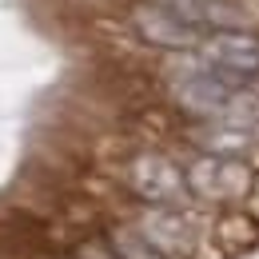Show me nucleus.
Returning a JSON list of instances; mask_svg holds the SVG:
<instances>
[{
  "label": "nucleus",
  "mask_w": 259,
  "mask_h": 259,
  "mask_svg": "<svg viewBox=\"0 0 259 259\" xmlns=\"http://www.w3.org/2000/svg\"><path fill=\"white\" fill-rule=\"evenodd\" d=\"M171 92H176V104H180L188 116H199V120H215L227 108V100L235 96L227 84H220L211 72H203L199 64H192L188 72H180V80H176Z\"/></svg>",
  "instance_id": "3"
},
{
  "label": "nucleus",
  "mask_w": 259,
  "mask_h": 259,
  "mask_svg": "<svg viewBox=\"0 0 259 259\" xmlns=\"http://www.w3.org/2000/svg\"><path fill=\"white\" fill-rule=\"evenodd\" d=\"M136 231H140L163 259L192 251V224H188L180 211H171V207H148V215L136 224Z\"/></svg>",
  "instance_id": "6"
},
{
  "label": "nucleus",
  "mask_w": 259,
  "mask_h": 259,
  "mask_svg": "<svg viewBox=\"0 0 259 259\" xmlns=\"http://www.w3.org/2000/svg\"><path fill=\"white\" fill-rule=\"evenodd\" d=\"M132 188H136L140 199L160 203V207L184 199V192H188L180 167H176L171 160H163V156H140V160L132 163Z\"/></svg>",
  "instance_id": "5"
},
{
  "label": "nucleus",
  "mask_w": 259,
  "mask_h": 259,
  "mask_svg": "<svg viewBox=\"0 0 259 259\" xmlns=\"http://www.w3.org/2000/svg\"><path fill=\"white\" fill-rule=\"evenodd\" d=\"M132 24H136V32L144 36L148 44H156V48H171V52H188V48H195V44L203 40L199 28L184 24L180 16H171L167 8L152 4V0L140 4V8L132 12Z\"/></svg>",
  "instance_id": "4"
},
{
  "label": "nucleus",
  "mask_w": 259,
  "mask_h": 259,
  "mask_svg": "<svg viewBox=\"0 0 259 259\" xmlns=\"http://www.w3.org/2000/svg\"><path fill=\"white\" fill-rule=\"evenodd\" d=\"M152 4L167 8L171 16H180L184 24H192L199 32H203V28L224 32V28H235V24H239V8L227 4V0H152Z\"/></svg>",
  "instance_id": "7"
},
{
  "label": "nucleus",
  "mask_w": 259,
  "mask_h": 259,
  "mask_svg": "<svg viewBox=\"0 0 259 259\" xmlns=\"http://www.w3.org/2000/svg\"><path fill=\"white\" fill-rule=\"evenodd\" d=\"M76 259H116V251H112L108 243H84V247L76 251Z\"/></svg>",
  "instance_id": "9"
},
{
  "label": "nucleus",
  "mask_w": 259,
  "mask_h": 259,
  "mask_svg": "<svg viewBox=\"0 0 259 259\" xmlns=\"http://www.w3.org/2000/svg\"><path fill=\"white\" fill-rule=\"evenodd\" d=\"M184 184L199 199L224 203V199H239L251 188V171H247V163H239L235 156H203V160H195L188 167Z\"/></svg>",
  "instance_id": "2"
},
{
  "label": "nucleus",
  "mask_w": 259,
  "mask_h": 259,
  "mask_svg": "<svg viewBox=\"0 0 259 259\" xmlns=\"http://www.w3.org/2000/svg\"><path fill=\"white\" fill-rule=\"evenodd\" d=\"M195 48H199V60L195 64L203 68V72H211L220 84H227L231 92H239L247 80L259 76V40L251 32L224 28V32L203 36Z\"/></svg>",
  "instance_id": "1"
},
{
  "label": "nucleus",
  "mask_w": 259,
  "mask_h": 259,
  "mask_svg": "<svg viewBox=\"0 0 259 259\" xmlns=\"http://www.w3.org/2000/svg\"><path fill=\"white\" fill-rule=\"evenodd\" d=\"M112 251H116V259H163L136 227H120L116 235H112V243H108Z\"/></svg>",
  "instance_id": "8"
}]
</instances>
